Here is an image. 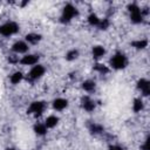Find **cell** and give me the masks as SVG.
Returning a JSON list of instances; mask_svg holds the SVG:
<instances>
[{"mask_svg": "<svg viewBox=\"0 0 150 150\" xmlns=\"http://www.w3.org/2000/svg\"><path fill=\"white\" fill-rule=\"evenodd\" d=\"M79 15V9L71 5V4H67L63 9H62V13H61V16H60V20L62 23H68L70 22L75 16Z\"/></svg>", "mask_w": 150, "mask_h": 150, "instance_id": "cell-1", "label": "cell"}, {"mask_svg": "<svg viewBox=\"0 0 150 150\" xmlns=\"http://www.w3.org/2000/svg\"><path fill=\"white\" fill-rule=\"evenodd\" d=\"M128 64V59L127 56L121 53V52H117L116 54L112 55V57L110 59V66L114 68V69H123L125 68Z\"/></svg>", "mask_w": 150, "mask_h": 150, "instance_id": "cell-2", "label": "cell"}, {"mask_svg": "<svg viewBox=\"0 0 150 150\" xmlns=\"http://www.w3.org/2000/svg\"><path fill=\"white\" fill-rule=\"evenodd\" d=\"M19 32V25L14 21H7L0 26V34L2 36H12Z\"/></svg>", "mask_w": 150, "mask_h": 150, "instance_id": "cell-3", "label": "cell"}, {"mask_svg": "<svg viewBox=\"0 0 150 150\" xmlns=\"http://www.w3.org/2000/svg\"><path fill=\"white\" fill-rule=\"evenodd\" d=\"M128 11L130 14V20L134 23H139L143 20V14H142V9L136 5V4H130L128 6Z\"/></svg>", "mask_w": 150, "mask_h": 150, "instance_id": "cell-4", "label": "cell"}, {"mask_svg": "<svg viewBox=\"0 0 150 150\" xmlns=\"http://www.w3.org/2000/svg\"><path fill=\"white\" fill-rule=\"evenodd\" d=\"M45 108H46V104H45L43 101H34V102L30 103L27 112L28 114H33L35 116H40L43 112Z\"/></svg>", "mask_w": 150, "mask_h": 150, "instance_id": "cell-5", "label": "cell"}, {"mask_svg": "<svg viewBox=\"0 0 150 150\" xmlns=\"http://www.w3.org/2000/svg\"><path fill=\"white\" fill-rule=\"evenodd\" d=\"M45 71H46V69H45L43 66H41V64H35V66L30 69V71L28 73V79H29L30 81H35V80L40 79V77L45 74Z\"/></svg>", "mask_w": 150, "mask_h": 150, "instance_id": "cell-6", "label": "cell"}, {"mask_svg": "<svg viewBox=\"0 0 150 150\" xmlns=\"http://www.w3.org/2000/svg\"><path fill=\"white\" fill-rule=\"evenodd\" d=\"M38 61H39V56L35 54H27L22 56L21 60H19V62L23 66H35L38 64Z\"/></svg>", "mask_w": 150, "mask_h": 150, "instance_id": "cell-7", "label": "cell"}, {"mask_svg": "<svg viewBox=\"0 0 150 150\" xmlns=\"http://www.w3.org/2000/svg\"><path fill=\"white\" fill-rule=\"evenodd\" d=\"M28 43L26 41H16L13 46H12V50L15 54H23L28 50Z\"/></svg>", "mask_w": 150, "mask_h": 150, "instance_id": "cell-8", "label": "cell"}, {"mask_svg": "<svg viewBox=\"0 0 150 150\" xmlns=\"http://www.w3.org/2000/svg\"><path fill=\"white\" fill-rule=\"evenodd\" d=\"M137 88L142 91L144 96H148L150 94V82L145 79H139L137 81Z\"/></svg>", "mask_w": 150, "mask_h": 150, "instance_id": "cell-9", "label": "cell"}, {"mask_svg": "<svg viewBox=\"0 0 150 150\" xmlns=\"http://www.w3.org/2000/svg\"><path fill=\"white\" fill-rule=\"evenodd\" d=\"M81 105L86 111H93L95 109V102L89 96H83L81 98Z\"/></svg>", "mask_w": 150, "mask_h": 150, "instance_id": "cell-10", "label": "cell"}, {"mask_svg": "<svg viewBox=\"0 0 150 150\" xmlns=\"http://www.w3.org/2000/svg\"><path fill=\"white\" fill-rule=\"evenodd\" d=\"M67 107H68V101L66 98L59 97V98H56V100L53 101V108L55 110H57V111H61V110L66 109Z\"/></svg>", "mask_w": 150, "mask_h": 150, "instance_id": "cell-11", "label": "cell"}, {"mask_svg": "<svg viewBox=\"0 0 150 150\" xmlns=\"http://www.w3.org/2000/svg\"><path fill=\"white\" fill-rule=\"evenodd\" d=\"M25 39H26V42H28L30 45H36V43H39L41 41L42 36L40 34H38V33H29V34H27L25 36Z\"/></svg>", "mask_w": 150, "mask_h": 150, "instance_id": "cell-12", "label": "cell"}, {"mask_svg": "<svg viewBox=\"0 0 150 150\" xmlns=\"http://www.w3.org/2000/svg\"><path fill=\"white\" fill-rule=\"evenodd\" d=\"M91 54H93V57L97 60V59H101L105 54V49H104L103 46H94L93 50H91Z\"/></svg>", "mask_w": 150, "mask_h": 150, "instance_id": "cell-13", "label": "cell"}, {"mask_svg": "<svg viewBox=\"0 0 150 150\" xmlns=\"http://www.w3.org/2000/svg\"><path fill=\"white\" fill-rule=\"evenodd\" d=\"M57 123H59V117L55 116V115H50V116H48V117L46 118V121H45V125L47 127V129H49V128H54Z\"/></svg>", "mask_w": 150, "mask_h": 150, "instance_id": "cell-14", "label": "cell"}, {"mask_svg": "<svg viewBox=\"0 0 150 150\" xmlns=\"http://www.w3.org/2000/svg\"><path fill=\"white\" fill-rule=\"evenodd\" d=\"M95 88H96V83H95L93 80H87V81H84V82L82 83V89H83L84 91H87V93L94 91Z\"/></svg>", "mask_w": 150, "mask_h": 150, "instance_id": "cell-15", "label": "cell"}, {"mask_svg": "<svg viewBox=\"0 0 150 150\" xmlns=\"http://www.w3.org/2000/svg\"><path fill=\"white\" fill-rule=\"evenodd\" d=\"M47 127L45 125V123H36L35 125H34V132L36 134V135H39V136H43V135H46L47 134Z\"/></svg>", "mask_w": 150, "mask_h": 150, "instance_id": "cell-16", "label": "cell"}, {"mask_svg": "<svg viewBox=\"0 0 150 150\" xmlns=\"http://www.w3.org/2000/svg\"><path fill=\"white\" fill-rule=\"evenodd\" d=\"M22 79H23L22 73H21V71H15V73H13V74L11 75L9 81H11L13 84H18V83H20V82L22 81Z\"/></svg>", "mask_w": 150, "mask_h": 150, "instance_id": "cell-17", "label": "cell"}, {"mask_svg": "<svg viewBox=\"0 0 150 150\" xmlns=\"http://www.w3.org/2000/svg\"><path fill=\"white\" fill-rule=\"evenodd\" d=\"M143 107H144V104H143L142 98L137 97V98L134 100V103H132V110H134L135 112H139L141 110H143Z\"/></svg>", "mask_w": 150, "mask_h": 150, "instance_id": "cell-18", "label": "cell"}, {"mask_svg": "<svg viewBox=\"0 0 150 150\" xmlns=\"http://www.w3.org/2000/svg\"><path fill=\"white\" fill-rule=\"evenodd\" d=\"M131 45H132V47L136 48V49H144V48L148 46V40H146V39L136 40V41H134Z\"/></svg>", "mask_w": 150, "mask_h": 150, "instance_id": "cell-19", "label": "cell"}, {"mask_svg": "<svg viewBox=\"0 0 150 150\" xmlns=\"http://www.w3.org/2000/svg\"><path fill=\"white\" fill-rule=\"evenodd\" d=\"M94 70L97 71V73H100V74H102V75L109 73V68H108L105 64H102V63H96V64L94 66Z\"/></svg>", "mask_w": 150, "mask_h": 150, "instance_id": "cell-20", "label": "cell"}, {"mask_svg": "<svg viewBox=\"0 0 150 150\" xmlns=\"http://www.w3.org/2000/svg\"><path fill=\"white\" fill-rule=\"evenodd\" d=\"M88 23L90 25V26H98V23H100V21H101V19L95 14V13H91V14H89V16H88Z\"/></svg>", "mask_w": 150, "mask_h": 150, "instance_id": "cell-21", "label": "cell"}, {"mask_svg": "<svg viewBox=\"0 0 150 150\" xmlns=\"http://www.w3.org/2000/svg\"><path fill=\"white\" fill-rule=\"evenodd\" d=\"M103 130H104V128H103L101 124H97V123H93V124L89 127V131H90L91 134H94V135L101 134V132H103Z\"/></svg>", "mask_w": 150, "mask_h": 150, "instance_id": "cell-22", "label": "cell"}, {"mask_svg": "<svg viewBox=\"0 0 150 150\" xmlns=\"http://www.w3.org/2000/svg\"><path fill=\"white\" fill-rule=\"evenodd\" d=\"M77 57H79V50L77 49H71V50L67 52V54H66V60H68V61L76 60Z\"/></svg>", "mask_w": 150, "mask_h": 150, "instance_id": "cell-23", "label": "cell"}, {"mask_svg": "<svg viewBox=\"0 0 150 150\" xmlns=\"http://www.w3.org/2000/svg\"><path fill=\"white\" fill-rule=\"evenodd\" d=\"M109 25H110V21H109L108 19H101V21H100V23H98L97 27H98L101 30H105V29H108Z\"/></svg>", "mask_w": 150, "mask_h": 150, "instance_id": "cell-24", "label": "cell"}, {"mask_svg": "<svg viewBox=\"0 0 150 150\" xmlns=\"http://www.w3.org/2000/svg\"><path fill=\"white\" fill-rule=\"evenodd\" d=\"M8 61H9L11 63H16V62H19V57H18L16 55H11V56L8 57Z\"/></svg>", "mask_w": 150, "mask_h": 150, "instance_id": "cell-25", "label": "cell"}, {"mask_svg": "<svg viewBox=\"0 0 150 150\" xmlns=\"http://www.w3.org/2000/svg\"><path fill=\"white\" fill-rule=\"evenodd\" d=\"M141 150H149V138H146L145 142L141 145Z\"/></svg>", "mask_w": 150, "mask_h": 150, "instance_id": "cell-26", "label": "cell"}, {"mask_svg": "<svg viewBox=\"0 0 150 150\" xmlns=\"http://www.w3.org/2000/svg\"><path fill=\"white\" fill-rule=\"evenodd\" d=\"M109 150H124V149L122 146H120V145H110Z\"/></svg>", "mask_w": 150, "mask_h": 150, "instance_id": "cell-27", "label": "cell"}, {"mask_svg": "<svg viewBox=\"0 0 150 150\" xmlns=\"http://www.w3.org/2000/svg\"><path fill=\"white\" fill-rule=\"evenodd\" d=\"M6 150H15V149H12V148H8V149H6Z\"/></svg>", "mask_w": 150, "mask_h": 150, "instance_id": "cell-28", "label": "cell"}]
</instances>
